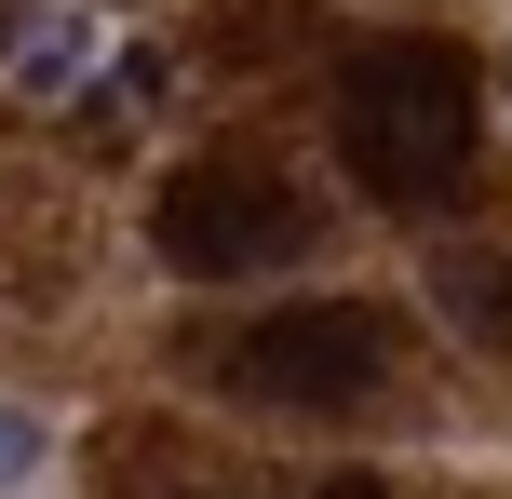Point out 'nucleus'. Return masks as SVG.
<instances>
[{"label":"nucleus","instance_id":"f257e3e1","mask_svg":"<svg viewBox=\"0 0 512 499\" xmlns=\"http://www.w3.org/2000/svg\"><path fill=\"white\" fill-rule=\"evenodd\" d=\"M472 122H486V95H472L459 41H364L351 68H337V149H351V176L378 189V203H405V216L472 176Z\"/></svg>","mask_w":512,"mask_h":499},{"label":"nucleus","instance_id":"f03ea898","mask_svg":"<svg viewBox=\"0 0 512 499\" xmlns=\"http://www.w3.org/2000/svg\"><path fill=\"white\" fill-rule=\"evenodd\" d=\"M391 351H405V324L364 311V297H297V311H256V324H216L189 365L216 378L230 405H283V419H337V405H364L391 378Z\"/></svg>","mask_w":512,"mask_h":499},{"label":"nucleus","instance_id":"7ed1b4c3","mask_svg":"<svg viewBox=\"0 0 512 499\" xmlns=\"http://www.w3.org/2000/svg\"><path fill=\"white\" fill-rule=\"evenodd\" d=\"M149 257L176 270V284H256V270L310 257V203L270 162H189L149 203Z\"/></svg>","mask_w":512,"mask_h":499},{"label":"nucleus","instance_id":"20e7f679","mask_svg":"<svg viewBox=\"0 0 512 499\" xmlns=\"http://www.w3.org/2000/svg\"><path fill=\"white\" fill-rule=\"evenodd\" d=\"M432 297H445L459 338L512 351V243H459V257H432Z\"/></svg>","mask_w":512,"mask_h":499},{"label":"nucleus","instance_id":"39448f33","mask_svg":"<svg viewBox=\"0 0 512 499\" xmlns=\"http://www.w3.org/2000/svg\"><path fill=\"white\" fill-rule=\"evenodd\" d=\"M0 68H14V95H68V81L95 68V27L81 14H27L14 41H0Z\"/></svg>","mask_w":512,"mask_h":499},{"label":"nucleus","instance_id":"423d86ee","mask_svg":"<svg viewBox=\"0 0 512 499\" xmlns=\"http://www.w3.org/2000/svg\"><path fill=\"white\" fill-rule=\"evenodd\" d=\"M41 405H0V499H27V473H41Z\"/></svg>","mask_w":512,"mask_h":499},{"label":"nucleus","instance_id":"0eeeda50","mask_svg":"<svg viewBox=\"0 0 512 499\" xmlns=\"http://www.w3.org/2000/svg\"><path fill=\"white\" fill-rule=\"evenodd\" d=\"M324 499H391V486H324Z\"/></svg>","mask_w":512,"mask_h":499}]
</instances>
